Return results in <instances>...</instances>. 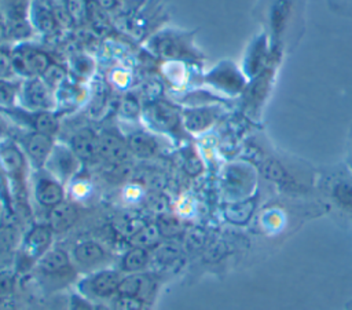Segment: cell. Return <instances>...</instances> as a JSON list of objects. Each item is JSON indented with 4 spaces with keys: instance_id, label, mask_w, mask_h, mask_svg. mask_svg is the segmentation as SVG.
Segmentation results:
<instances>
[{
    "instance_id": "cell-1",
    "label": "cell",
    "mask_w": 352,
    "mask_h": 310,
    "mask_svg": "<svg viewBox=\"0 0 352 310\" xmlns=\"http://www.w3.org/2000/svg\"><path fill=\"white\" fill-rule=\"evenodd\" d=\"M150 54L168 62L194 61L199 55L192 45V33L177 29H162L154 33L146 43Z\"/></svg>"
},
{
    "instance_id": "cell-2",
    "label": "cell",
    "mask_w": 352,
    "mask_h": 310,
    "mask_svg": "<svg viewBox=\"0 0 352 310\" xmlns=\"http://www.w3.org/2000/svg\"><path fill=\"white\" fill-rule=\"evenodd\" d=\"M28 157L11 139L0 141V164L10 182L11 194L21 207H28Z\"/></svg>"
},
{
    "instance_id": "cell-3",
    "label": "cell",
    "mask_w": 352,
    "mask_h": 310,
    "mask_svg": "<svg viewBox=\"0 0 352 310\" xmlns=\"http://www.w3.org/2000/svg\"><path fill=\"white\" fill-rule=\"evenodd\" d=\"M37 274L47 289L56 291L73 281L77 269L70 254L60 248H52L37 260Z\"/></svg>"
},
{
    "instance_id": "cell-4",
    "label": "cell",
    "mask_w": 352,
    "mask_h": 310,
    "mask_svg": "<svg viewBox=\"0 0 352 310\" xmlns=\"http://www.w3.org/2000/svg\"><path fill=\"white\" fill-rule=\"evenodd\" d=\"M143 117L154 131L168 134L175 138L184 130L182 123V110L164 99L148 101L143 107Z\"/></svg>"
},
{
    "instance_id": "cell-5",
    "label": "cell",
    "mask_w": 352,
    "mask_h": 310,
    "mask_svg": "<svg viewBox=\"0 0 352 310\" xmlns=\"http://www.w3.org/2000/svg\"><path fill=\"white\" fill-rule=\"evenodd\" d=\"M122 274L113 269H100L87 274L78 282V288L82 296L91 299H109L117 296Z\"/></svg>"
},
{
    "instance_id": "cell-6",
    "label": "cell",
    "mask_w": 352,
    "mask_h": 310,
    "mask_svg": "<svg viewBox=\"0 0 352 310\" xmlns=\"http://www.w3.org/2000/svg\"><path fill=\"white\" fill-rule=\"evenodd\" d=\"M29 21L33 30L43 34L55 32L65 21L72 22L63 4L52 0H34L29 10Z\"/></svg>"
},
{
    "instance_id": "cell-7",
    "label": "cell",
    "mask_w": 352,
    "mask_h": 310,
    "mask_svg": "<svg viewBox=\"0 0 352 310\" xmlns=\"http://www.w3.org/2000/svg\"><path fill=\"white\" fill-rule=\"evenodd\" d=\"M18 99L28 110H50L56 106L52 87L43 77H29L21 83Z\"/></svg>"
},
{
    "instance_id": "cell-8",
    "label": "cell",
    "mask_w": 352,
    "mask_h": 310,
    "mask_svg": "<svg viewBox=\"0 0 352 310\" xmlns=\"http://www.w3.org/2000/svg\"><path fill=\"white\" fill-rule=\"evenodd\" d=\"M12 66L15 74L29 77H41L52 65L47 52L30 45H19L12 52Z\"/></svg>"
},
{
    "instance_id": "cell-9",
    "label": "cell",
    "mask_w": 352,
    "mask_h": 310,
    "mask_svg": "<svg viewBox=\"0 0 352 310\" xmlns=\"http://www.w3.org/2000/svg\"><path fill=\"white\" fill-rule=\"evenodd\" d=\"M7 116L19 124L30 128V131L54 136L59 130V121L54 112L50 110H28L22 106L1 109Z\"/></svg>"
},
{
    "instance_id": "cell-10",
    "label": "cell",
    "mask_w": 352,
    "mask_h": 310,
    "mask_svg": "<svg viewBox=\"0 0 352 310\" xmlns=\"http://www.w3.org/2000/svg\"><path fill=\"white\" fill-rule=\"evenodd\" d=\"M82 161L76 156L69 145L55 143L52 152L44 165L52 176L60 180L63 185L74 178V175L80 171Z\"/></svg>"
},
{
    "instance_id": "cell-11",
    "label": "cell",
    "mask_w": 352,
    "mask_h": 310,
    "mask_svg": "<svg viewBox=\"0 0 352 310\" xmlns=\"http://www.w3.org/2000/svg\"><path fill=\"white\" fill-rule=\"evenodd\" d=\"M70 258L77 271H82L85 274L104 269V265L109 260L106 249L94 240H85L74 244Z\"/></svg>"
},
{
    "instance_id": "cell-12",
    "label": "cell",
    "mask_w": 352,
    "mask_h": 310,
    "mask_svg": "<svg viewBox=\"0 0 352 310\" xmlns=\"http://www.w3.org/2000/svg\"><path fill=\"white\" fill-rule=\"evenodd\" d=\"M33 196L37 204L51 209L65 201L63 183L52 176L47 169H36L33 175Z\"/></svg>"
},
{
    "instance_id": "cell-13",
    "label": "cell",
    "mask_w": 352,
    "mask_h": 310,
    "mask_svg": "<svg viewBox=\"0 0 352 310\" xmlns=\"http://www.w3.org/2000/svg\"><path fill=\"white\" fill-rule=\"evenodd\" d=\"M54 145V136L34 131H30L22 138V150L36 169L44 168Z\"/></svg>"
},
{
    "instance_id": "cell-14",
    "label": "cell",
    "mask_w": 352,
    "mask_h": 310,
    "mask_svg": "<svg viewBox=\"0 0 352 310\" xmlns=\"http://www.w3.org/2000/svg\"><path fill=\"white\" fill-rule=\"evenodd\" d=\"M54 230L50 225H36L33 226L22 244V255L26 260H38L47 251H50L52 242Z\"/></svg>"
},
{
    "instance_id": "cell-15",
    "label": "cell",
    "mask_w": 352,
    "mask_h": 310,
    "mask_svg": "<svg viewBox=\"0 0 352 310\" xmlns=\"http://www.w3.org/2000/svg\"><path fill=\"white\" fill-rule=\"evenodd\" d=\"M99 154L109 163H124L131 156L126 138L120 136L111 130L99 134Z\"/></svg>"
},
{
    "instance_id": "cell-16",
    "label": "cell",
    "mask_w": 352,
    "mask_h": 310,
    "mask_svg": "<svg viewBox=\"0 0 352 310\" xmlns=\"http://www.w3.org/2000/svg\"><path fill=\"white\" fill-rule=\"evenodd\" d=\"M69 146L82 163H89L100 157L99 134L91 128H81L74 132L69 141Z\"/></svg>"
},
{
    "instance_id": "cell-17",
    "label": "cell",
    "mask_w": 352,
    "mask_h": 310,
    "mask_svg": "<svg viewBox=\"0 0 352 310\" xmlns=\"http://www.w3.org/2000/svg\"><path fill=\"white\" fill-rule=\"evenodd\" d=\"M217 117V112L212 106H197L182 110V123L188 132H202L208 130Z\"/></svg>"
},
{
    "instance_id": "cell-18",
    "label": "cell",
    "mask_w": 352,
    "mask_h": 310,
    "mask_svg": "<svg viewBox=\"0 0 352 310\" xmlns=\"http://www.w3.org/2000/svg\"><path fill=\"white\" fill-rule=\"evenodd\" d=\"M126 145L131 152V154L140 157V158H148L153 157L158 152V141L154 135L146 131H133L126 136Z\"/></svg>"
},
{
    "instance_id": "cell-19",
    "label": "cell",
    "mask_w": 352,
    "mask_h": 310,
    "mask_svg": "<svg viewBox=\"0 0 352 310\" xmlns=\"http://www.w3.org/2000/svg\"><path fill=\"white\" fill-rule=\"evenodd\" d=\"M78 218V209L73 203L62 201L50 209L48 225L55 231H65L72 227Z\"/></svg>"
},
{
    "instance_id": "cell-20",
    "label": "cell",
    "mask_w": 352,
    "mask_h": 310,
    "mask_svg": "<svg viewBox=\"0 0 352 310\" xmlns=\"http://www.w3.org/2000/svg\"><path fill=\"white\" fill-rule=\"evenodd\" d=\"M150 289H151L150 281L143 274L140 273L126 274V276H122L117 296L138 299L143 302V296L148 295Z\"/></svg>"
},
{
    "instance_id": "cell-21",
    "label": "cell",
    "mask_w": 352,
    "mask_h": 310,
    "mask_svg": "<svg viewBox=\"0 0 352 310\" xmlns=\"http://www.w3.org/2000/svg\"><path fill=\"white\" fill-rule=\"evenodd\" d=\"M148 260H150V255H148L147 248L133 245L121 258L120 271L126 273V274L142 273L147 267Z\"/></svg>"
},
{
    "instance_id": "cell-22",
    "label": "cell",
    "mask_w": 352,
    "mask_h": 310,
    "mask_svg": "<svg viewBox=\"0 0 352 310\" xmlns=\"http://www.w3.org/2000/svg\"><path fill=\"white\" fill-rule=\"evenodd\" d=\"M21 84L12 79H0V109L16 106Z\"/></svg>"
},
{
    "instance_id": "cell-23",
    "label": "cell",
    "mask_w": 352,
    "mask_h": 310,
    "mask_svg": "<svg viewBox=\"0 0 352 310\" xmlns=\"http://www.w3.org/2000/svg\"><path fill=\"white\" fill-rule=\"evenodd\" d=\"M161 238V230L160 227H157L155 225H150V226H144L142 229H139L133 236H132V241L133 245L138 247H153L155 245Z\"/></svg>"
},
{
    "instance_id": "cell-24",
    "label": "cell",
    "mask_w": 352,
    "mask_h": 310,
    "mask_svg": "<svg viewBox=\"0 0 352 310\" xmlns=\"http://www.w3.org/2000/svg\"><path fill=\"white\" fill-rule=\"evenodd\" d=\"M63 7L72 22L81 23L87 19V1L84 0H63Z\"/></svg>"
},
{
    "instance_id": "cell-25",
    "label": "cell",
    "mask_w": 352,
    "mask_h": 310,
    "mask_svg": "<svg viewBox=\"0 0 352 310\" xmlns=\"http://www.w3.org/2000/svg\"><path fill=\"white\" fill-rule=\"evenodd\" d=\"M334 197L340 205L352 208V185L348 182H338L334 187Z\"/></svg>"
},
{
    "instance_id": "cell-26",
    "label": "cell",
    "mask_w": 352,
    "mask_h": 310,
    "mask_svg": "<svg viewBox=\"0 0 352 310\" xmlns=\"http://www.w3.org/2000/svg\"><path fill=\"white\" fill-rule=\"evenodd\" d=\"M15 76L11 52L0 48V79H12Z\"/></svg>"
},
{
    "instance_id": "cell-27",
    "label": "cell",
    "mask_w": 352,
    "mask_h": 310,
    "mask_svg": "<svg viewBox=\"0 0 352 310\" xmlns=\"http://www.w3.org/2000/svg\"><path fill=\"white\" fill-rule=\"evenodd\" d=\"M67 310H95V306L88 298L74 293L70 296V303Z\"/></svg>"
},
{
    "instance_id": "cell-28",
    "label": "cell",
    "mask_w": 352,
    "mask_h": 310,
    "mask_svg": "<svg viewBox=\"0 0 352 310\" xmlns=\"http://www.w3.org/2000/svg\"><path fill=\"white\" fill-rule=\"evenodd\" d=\"M120 110H121V113H122L125 117H135V116L139 113L138 101L133 99V98H131V96L125 98V99L121 102Z\"/></svg>"
},
{
    "instance_id": "cell-29",
    "label": "cell",
    "mask_w": 352,
    "mask_h": 310,
    "mask_svg": "<svg viewBox=\"0 0 352 310\" xmlns=\"http://www.w3.org/2000/svg\"><path fill=\"white\" fill-rule=\"evenodd\" d=\"M104 11H113L117 8L120 0H94Z\"/></svg>"
},
{
    "instance_id": "cell-30",
    "label": "cell",
    "mask_w": 352,
    "mask_h": 310,
    "mask_svg": "<svg viewBox=\"0 0 352 310\" xmlns=\"http://www.w3.org/2000/svg\"><path fill=\"white\" fill-rule=\"evenodd\" d=\"M8 37V33H7V21H6V17L0 12V43L3 40H6Z\"/></svg>"
},
{
    "instance_id": "cell-31",
    "label": "cell",
    "mask_w": 352,
    "mask_h": 310,
    "mask_svg": "<svg viewBox=\"0 0 352 310\" xmlns=\"http://www.w3.org/2000/svg\"><path fill=\"white\" fill-rule=\"evenodd\" d=\"M95 310H113V309H110V307L106 306V304H96V306H95Z\"/></svg>"
}]
</instances>
